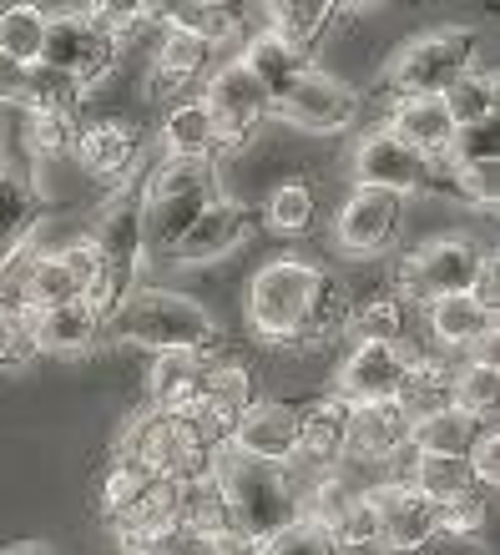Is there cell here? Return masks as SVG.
Here are the masks:
<instances>
[{"label":"cell","instance_id":"1","mask_svg":"<svg viewBox=\"0 0 500 555\" xmlns=\"http://www.w3.org/2000/svg\"><path fill=\"white\" fill-rule=\"evenodd\" d=\"M243 313H248V328L264 344H294V338H324L329 328H338L344 298L304 258H268L248 278Z\"/></svg>","mask_w":500,"mask_h":555},{"label":"cell","instance_id":"2","mask_svg":"<svg viewBox=\"0 0 500 555\" xmlns=\"http://www.w3.org/2000/svg\"><path fill=\"white\" fill-rule=\"evenodd\" d=\"M207 475L218 480L228 511H233V526L248 545H258L264 535H273L279 526H289L298 515V485L289 475V465H273V460H258V454H243L238 444L218 439L207 450Z\"/></svg>","mask_w":500,"mask_h":555},{"label":"cell","instance_id":"3","mask_svg":"<svg viewBox=\"0 0 500 555\" xmlns=\"http://www.w3.org/2000/svg\"><path fill=\"white\" fill-rule=\"evenodd\" d=\"M102 334L132 344V349H213L218 344V323L203 304H192L182 293L167 288H127L117 298V308L106 313Z\"/></svg>","mask_w":500,"mask_h":555},{"label":"cell","instance_id":"4","mask_svg":"<svg viewBox=\"0 0 500 555\" xmlns=\"http://www.w3.org/2000/svg\"><path fill=\"white\" fill-rule=\"evenodd\" d=\"M222 192L218 162L213 157H163V167L148 177V188L137 192V212H142V243L148 253L172 248L188 233V222L203 212Z\"/></svg>","mask_w":500,"mask_h":555},{"label":"cell","instance_id":"5","mask_svg":"<svg viewBox=\"0 0 500 555\" xmlns=\"http://www.w3.org/2000/svg\"><path fill=\"white\" fill-rule=\"evenodd\" d=\"M207 444L203 429L188 420H177L167 410H142L127 429H121L117 454L137 460L142 469H152L157 480H188V475H203L207 469Z\"/></svg>","mask_w":500,"mask_h":555},{"label":"cell","instance_id":"6","mask_svg":"<svg viewBox=\"0 0 500 555\" xmlns=\"http://www.w3.org/2000/svg\"><path fill=\"white\" fill-rule=\"evenodd\" d=\"M475 36L471 26H440L425 30L395 51V61L384 66V91L389 96H414V91H445L465 66H475Z\"/></svg>","mask_w":500,"mask_h":555},{"label":"cell","instance_id":"7","mask_svg":"<svg viewBox=\"0 0 500 555\" xmlns=\"http://www.w3.org/2000/svg\"><path fill=\"white\" fill-rule=\"evenodd\" d=\"M486 263V248L475 237H430L425 248H414L405 263L395 268V283L414 304H435L445 293H465Z\"/></svg>","mask_w":500,"mask_h":555},{"label":"cell","instance_id":"8","mask_svg":"<svg viewBox=\"0 0 500 555\" xmlns=\"http://www.w3.org/2000/svg\"><path fill=\"white\" fill-rule=\"evenodd\" d=\"M117 51H121V46H117V36H112V26H102L91 11H56V15H46L41 61H46V66L72 72L81 87L102 81V76L112 72Z\"/></svg>","mask_w":500,"mask_h":555},{"label":"cell","instance_id":"9","mask_svg":"<svg viewBox=\"0 0 500 555\" xmlns=\"http://www.w3.org/2000/svg\"><path fill=\"white\" fill-rule=\"evenodd\" d=\"M294 132H309V137H334V132H349L354 121H359V91L349 81H338V76L319 72V66H304L298 81L283 91L279 102H273Z\"/></svg>","mask_w":500,"mask_h":555},{"label":"cell","instance_id":"10","mask_svg":"<svg viewBox=\"0 0 500 555\" xmlns=\"http://www.w3.org/2000/svg\"><path fill=\"white\" fill-rule=\"evenodd\" d=\"M203 106H207V117H213L218 146H243L253 132H258V127H264L268 112H273L268 91L258 87V76L243 66V56L222 61L218 72L207 76Z\"/></svg>","mask_w":500,"mask_h":555},{"label":"cell","instance_id":"11","mask_svg":"<svg viewBox=\"0 0 500 555\" xmlns=\"http://www.w3.org/2000/svg\"><path fill=\"white\" fill-rule=\"evenodd\" d=\"M248 237H253V212L243 203H233V197H222L218 192V197H213V203L188 222V233L167 248V258H172L177 268H207V263L233 258Z\"/></svg>","mask_w":500,"mask_h":555},{"label":"cell","instance_id":"12","mask_svg":"<svg viewBox=\"0 0 500 555\" xmlns=\"http://www.w3.org/2000/svg\"><path fill=\"white\" fill-rule=\"evenodd\" d=\"M374 505V526H380V551L395 555H414L425 551L430 541H440L435 526V500H425L410 480H389L380 490H364Z\"/></svg>","mask_w":500,"mask_h":555},{"label":"cell","instance_id":"13","mask_svg":"<svg viewBox=\"0 0 500 555\" xmlns=\"http://www.w3.org/2000/svg\"><path fill=\"white\" fill-rule=\"evenodd\" d=\"M410 374V353L399 349V338H359L354 353L338 364L334 399L344 404H369V399H399Z\"/></svg>","mask_w":500,"mask_h":555},{"label":"cell","instance_id":"14","mask_svg":"<svg viewBox=\"0 0 500 555\" xmlns=\"http://www.w3.org/2000/svg\"><path fill=\"white\" fill-rule=\"evenodd\" d=\"M430 167L435 162L420 157L410 142H399L389 127L359 137V146H354V188H384V192L410 197V192L425 188Z\"/></svg>","mask_w":500,"mask_h":555},{"label":"cell","instance_id":"15","mask_svg":"<svg viewBox=\"0 0 500 555\" xmlns=\"http://www.w3.org/2000/svg\"><path fill=\"white\" fill-rule=\"evenodd\" d=\"M399 218H405V197L384 188H354L349 203L338 207L334 218V243L344 253H384L399 237Z\"/></svg>","mask_w":500,"mask_h":555},{"label":"cell","instance_id":"16","mask_svg":"<svg viewBox=\"0 0 500 555\" xmlns=\"http://www.w3.org/2000/svg\"><path fill=\"white\" fill-rule=\"evenodd\" d=\"M399 450H410V414L399 410V399H369L344 410V460L384 465Z\"/></svg>","mask_w":500,"mask_h":555},{"label":"cell","instance_id":"17","mask_svg":"<svg viewBox=\"0 0 500 555\" xmlns=\"http://www.w3.org/2000/svg\"><path fill=\"white\" fill-rule=\"evenodd\" d=\"M213 349H167L157 353L152 364V379H148V395H152V410H167L177 420H192L197 404L207 395V379H213Z\"/></svg>","mask_w":500,"mask_h":555},{"label":"cell","instance_id":"18","mask_svg":"<svg viewBox=\"0 0 500 555\" xmlns=\"http://www.w3.org/2000/svg\"><path fill=\"white\" fill-rule=\"evenodd\" d=\"M228 444H238L243 454H258V460H273V465H289L298 444V410H289L279 399H248L228 429Z\"/></svg>","mask_w":500,"mask_h":555},{"label":"cell","instance_id":"19","mask_svg":"<svg viewBox=\"0 0 500 555\" xmlns=\"http://www.w3.org/2000/svg\"><path fill=\"white\" fill-rule=\"evenodd\" d=\"M430 334L435 344L450 353H490L496 338V308L480 304L471 288L465 293H445L430 304Z\"/></svg>","mask_w":500,"mask_h":555},{"label":"cell","instance_id":"20","mask_svg":"<svg viewBox=\"0 0 500 555\" xmlns=\"http://www.w3.org/2000/svg\"><path fill=\"white\" fill-rule=\"evenodd\" d=\"M389 132L399 142H410L420 157L445 162L450 157V142H456V121L445 112L440 91H414V96H395L389 106Z\"/></svg>","mask_w":500,"mask_h":555},{"label":"cell","instance_id":"21","mask_svg":"<svg viewBox=\"0 0 500 555\" xmlns=\"http://www.w3.org/2000/svg\"><path fill=\"white\" fill-rule=\"evenodd\" d=\"M137 137L132 121H91V127H76V142H72V157L81 162V172L97 177V182H121L127 167L137 162Z\"/></svg>","mask_w":500,"mask_h":555},{"label":"cell","instance_id":"22","mask_svg":"<svg viewBox=\"0 0 500 555\" xmlns=\"http://www.w3.org/2000/svg\"><path fill=\"white\" fill-rule=\"evenodd\" d=\"M207 56H213V46L203 36H192V30H177V26H157V51H152V72H148V96L152 102H163L172 91L192 87L197 76H203Z\"/></svg>","mask_w":500,"mask_h":555},{"label":"cell","instance_id":"23","mask_svg":"<svg viewBox=\"0 0 500 555\" xmlns=\"http://www.w3.org/2000/svg\"><path fill=\"white\" fill-rule=\"evenodd\" d=\"M26 313L41 353H81L102 338V313L87 298H72V304H56V308H26Z\"/></svg>","mask_w":500,"mask_h":555},{"label":"cell","instance_id":"24","mask_svg":"<svg viewBox=\"0 0 500 555\" xmlns=\"http://www.w3.org/2000/svg\"><path fill=\"white\" fill-rule=\"evenodd\" d=\"M91 243L102 248L106 268L132 288V273H137V263H142V253H148V243H142V212H137L132 192H121L117 203L106 207L102 222H97V233H91Z\"/></svg>","mask_w":500,"mask_h":555},{"label":"cell","instance_id":"25","mask_svg":"<svg viewBox=\"0 0 500 555\" xmlns=\"http://www.w3.org/2000/svg\"><path fill=\"white\" fill-rule=\"evenodd\" d=\"M238 56H243V66L258 76V87L268 91V102H279L283 91L298 81V72L309 66V51H298L294 41H283L279 30H258V36H248Z\"/></svg>","mask_w":500,"mask_h":555},{"label":"cell","instance_id":"26","mask_svg":"<svg viewBox=\"0 0 500 555\" xmlns=\"http://www.w3.org/2000/svg\"><path fill=\"white\" fill-rule=\"evenodd\" d=\"M36 188L30 177L15 167V162L0 157V263H11L15 253L30 243L36 233Z\"/></svg>","mask_w":500,"mask_h":555},{"label":"cell","instance_id":"27","mask_svg":"<svg viewBox=\"0 0 500 555\" xmlns=\"http://www.w3.org/2000/svg\"><path fill=\"white\" fill-rule=\"evenodd\" d=\"M475 429H480V420L465 410H456V404H440V410L430 414H414L410 420V450H430V454H465L471 450Z\"/></svg>","mask_w":500,"mask_h":555},{"label":"cell","instance_id":"28","mask_svg":"<svg viewBox=\"0 0 500 555\" xmlns=\"http://www.w3.org/2000/svg\"><path fill=\"white\" fill-rule=\"evenodd\" d=\"M500 399V369L490 353H465L456 369H450V404L475 420H490Z\"/></svg>","mask_w":500,"mask_h":555},{"label":"cell","instance_id":"29","mask_svg":"<svg viewBox=\"0 0 500 555\" xmlns=\"http://www.w3.org/2000/svg\"><path fill=\"white\" fill-rule=\"evenodd\" d=\"M163 152L167 157H213L218 152V132H213V117H207L203 96L177 102L163 117Z\"/></svg>","mask_w":500,"mask_h":555},{"label":"cell","instance_id":"30","mask_svg":"<svg viewBox=\"0 0 500 555\" xmlns=\"http://www.w3.org/2000/svg\"><path fill=\"white\" fill-rule=\"evenodd\" d=\"M410 485L425 500H456V495L480 490L475 475H471V465H465V454H430V450H414Z\"/></svg>","mask_w":500,"mask_h":555},{"label":"cell","instance_id":"31","mask_svg":"<svg viewBox=\"0 0 500 555\" xmlns=\"http://www.w3.org/2000/svg\"><path fill=\"white\" fill-rule=\"evenodd\" d=\"M334 0H268V30H279L283 41H294L298 51H309L324 26L334 21Z\"/></svg>","mask_w":500,"mask_h":555},{"label":"cell","instance_id":"32","mask_svg":"<svg viewBox=\"0 0 500 555\" xmlns=\"http://www.w3.org/2000/svg\"><path fill=\"white\" fill-rule=\"evenodd\" d=\"M41 36H46V11L36 0H5L0 5V56L11 61H41Z\"/></svg>","mask_w":500,"mask_h":555},{"label":"cell","instance_id":"33","mask_svg":"<svg viewBox=\"0 0 500 555\" xmlns=\"http://www.w3.org/2000/svg\"><path fill=\"white\" fill-rule=\"evenodd\" d=\"M81 81L61 66H46V61H30L26 66V91H21V106L26 112H72L76 117V102H81Z\"/></svg>","mask_w":500,"mask_h":555},{"label":"cell","instance_id":"34","mask_svg":"<svg viewBox=\"0 0 500 555\" xmlns=\"http://www.w3.org/2000/svg\"><path fill=\"white\" fill-rule=\"evenodd\" d=\"M440 102H445V112H450V121H456V127L490 121V117H496V76L465 66V72H460L456 81L440 91Z\"/></svg>","mask_w":500,"mask_h":555},{"label":"cell","instance_id":"35","mask_svg":"<svg viewBox=\"0 0 500 555\" xmlns=\"http://www.w3.org/2000/svg\"><path fill=\"white\" fill-rule=\"evenodd\" d=\"M450 369L456 364H435V359H414L410 353V374H405V389H399V410L410 414H430L450 404Z\"/></svg>","mask_w":500,"mask_h":555},{"label":"cell","instance_id":"36","mask_svg":"<svg viewBox=\"0 0 500 555\" xmlns=\"http://www.w3.org/2000/svg\"><path fill=\"white\" fill-rule=\"evenodd\" d=\"M313 212H319V203H313L309 182H279V188L268 192V203H264V222L273 228V233H283V237L309 233Z\"/></svg>","mask_w":500,"mask_h":555},{"label":"cell","instance_id":"37","mask_svg":"<svg viewBox=\"0 0 500 555\" xmlns=\"http://www.w3.org/2000/svg\"><path fill=\"white\" fill-rule=\"evenodd\" d=\"M253 555H338L334 541H329V530L309 515H294L289 526H279L273 535L253 545Z\"/></svg>","mask_w":500,"mask_h":555},{"label":"cell","instance_id":"38","mask_svg":"<svg viewBox=\"0 0 500 555\" xmlns=\"http://www.w3.org/2000/svg\"><path fill=\"white\" fill-rule=\"evenodd\" d=\"M76 142V117L72 112H26V146L36 152V162L66 157Z\"/></svg>","mask_w":500,"mask_h":555},{"label":"cell","instance_id":"39","mask_svg":"<svg viewBox=\"0 0 500 555\" xmlns=\"http://www.w3.org/2000/svg\"><path fill=\"white\" fill-rule=\"evenodd\" d=\"M344 323H349L354 338H399L405 308H399V298H389V293H374L364 304H354L349 313H344Z\"/></svg>","mask_w":500,"mask_h":555},{"label":"cell","instance_id":"40","mask_svg":"<svg viewBox=\"0 0 500 555\" xmlns=\"http://www.w3.org/2000/svg\"><path fill=\"white\" fill-rule=\"evenodd\" d=\"M36 334H30V313L21 304H0V369H26L36 359Z\"/></svg>","mask_w":500,"mask_h":555},{"label":"cell","instance_id":"41","mask_svg":"<svg viewBox=\"0 0 500 555\" xmlns=\"http://www.w3.org/2000/svg\"><path fill=\"white\" fill-rule=\"evenodd\" d=\"M152 480H157L152 469H142V465H137V460H127V454H117V460H112V469H106V475H102V511H106V515H112V511H121V505H127V500H137V495H142V490H148Z\"/></svg>","mask_w":500,"mask_h":555},{"label":"cell","instance_id":"42","mask_svg":"<svg viewBox=\"0 0 500 555\" xmlns=\"http://www.w3.org/2000/svg\"><path fill=\"white\" fill-rule=\"evenodd\" d=\"M203 5L222 21L228 41H248V36L268 30V0H203Z\"/></svg>","mask_w":500,"mask_h":555},{"label":"cell","instance_id":"43","mask_svg":"<svg viewBox=\"0 0 500 555\" xmlns=\"http://www.w3.org/2000/svg\"><path fill=\"white\" fill-rule=\"evenodd\" d=\"M435 526H440V535H475L486 526V495L471 490L456 500H435Z\"/></svg>","mask_w":500,"mask_h":555},{"label":"cell","instance_id":"44","mask_svg":"<svg viewBox=\"0 0 500 555\" xmlns=\"http://www.w3.org/2000/svg\"><path fill=\"white\" fill-rule=\"evenodd\" d=\"M456 167V188L480 207H496L500 197V162L496 157H475V162H450Z\"/></svg>","mask_w":500,"mask_h":555},{"label":"cell","instance_id":"45","mask_svg":"<svg viewBox=\"0 0 500 555\" xmlns=\"http://www.w3.org/2000/svg\"><path fill=\"white\" fill-rule=\"evenodd\" d=\"M465 465H471L480 490H496L500 485V429L490 420H480V429H475L471 450H465Z\"/></svg>","mask_w":500,"mask_h":555},{"label":"cell","instance_id":"46","mask_svg":"<svg viewBox=\"0 0 500 555\" xmlns=\"http://www.w3.org/2000/svg\"><path fill=\"white\" fill-rule=\"evenodd\" d=\"M21 91H26V61L0 56V102L21 106Z\"/></svg>","mask_w":500,"mask_h":555},{"label":"cell","instance_id":"47","mask_svg":"<svg viewBox=\"0 0 500 555\" xmlns=\"http://www.w3.org/2000/svg\"><path fill=\"white\" fill-rule=\"evenodd\" d=\"M338 11H349V15H369V11H380L384 0H334Z\"/></svg>","mask_w":500,"mask_h":555},{"label":"cell","instance_id":"48","mask_svg":"<svg viewBox=\"0 0 500 555\" xmlns=\"http://www.w3.org/2000/svg\"><path fill=\"white\" fill-rule=\"evenodd\" d=\"M172 5H177V0H142V11H148L152 21H163V15L172 11Z\"/></svg>","mask_w":500,"mask_h":555},{"label":"cell","instance_id":"49","mask_svg":"<svg viewBox=\"0 0 500 555\" xmlns=\"http://www.w3.org/2000/svg\"><path fill=\"white\" fill-rule=\"evenodd\" d=\"M11 555H41V551H11Z\"/></svg>","mask_w":500,"mask_h":555},{"label":"cell","instance_id":"50","mask_svg":"<svg viewBox=\"0 0 500 555\" xmlns=\"http://www.w3.org/2000/svg\"><path fill=\"white\" fill-rule=\"evenodd\" d=\"M121 555H137V551H121Z\"/></svg>","mask_w":500,"mask_h":555}]
</instances>
